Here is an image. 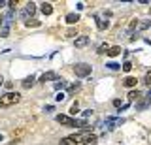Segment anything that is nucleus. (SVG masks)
Returning a JSON list of instances; mask_svg holds the SVG:
<instances>
[{
  "label": "nucleus",
  "instance_id": "f257e3e1",
  "mask_svg": "<svg viewBox=\"0 0 151 145\" xmlns=\"http://www.w3.org/2000/svg\"><path fill=\"white\" fill-rule=\"evenodd\" d=\"M19 100H21V94H19V92H6V94L0 96V107H9V106L17 104Z\"/></svg>",
  "mask_w": 151,
  "mask_h": 145
},
{
  "label": "nucleus",
  "instance_id": "f03ea898",
  "mask_svg": "<svg viewBox=\"0 0 151 145\" xmlns=\"http://www.w3.org/2000/svg\"><path fill=\"white\" fill-rule=\"evenodd\" d=\"M91 70H93V68L89 66L87 62H78V64L74 66V74H76L78 77H87L89 74H91Z\"/></svg>",
  "mask_w": 151,
  "mask_h": 145
},
{
  "label": "nucleus",
  "instance_id": "7ed1b4c3",
  "mask_svg": "<svg viewBox=\"0 0 151 145\" xmlns=\"http://www.w3.org/2000/svg\"><path fill=\"white\" fill-rule=\"evenodd\" d=\"M34 11H36V4H34V2H28L27 6H25V10L21 11V19L25 21V23L30 21V17L34 15Z\"/></svg>",
  "mask_w": 151,
  "mask_h": 145
},
{
  "label": "nucleus",
  "instance_id": "20e7f679",
  "mask_svg": "<svg viewBox=\"0 0 151 145\" xmlns=\"http://www.w3.org/2000/svg\"><path fill=\"white\" fill-rule=\"evenodd\" d=\"M123 123H125L123 119H113V117H108V119L104 121V128H106V130H113L115 126H121Z\"/></svg>",
  "mask_w": 151,
  "mask_h": 145
},
{
  "label": "nucleus",
  "instance_id": "39448f33",
  "mask_svg": "<svg viewBox=\"0 0 151 145\" xmlns=\"http://www.w3.org/2000/svg\"><path fill=\"white\" fill-rule=\"evenodd\" d=\"M55 119H57V123H59V124H64V126H74V128H76V119H72L70 115H57Z\"/></svg>",
  "mask_w": 151,
  "mask_h": 145
},
{
  "label": "nucleus",
  "instance_id": "423d86ee",
  "mask_svg": "<svg viewBox=\"0 0 151 145\" xmlns=\"http://www.w3.org/2000/svg\"><path fill=\"white\" fill-rule=\"evenodd\" d=\"M94 19H96V26H98V30H106L108 26H110V21L108 19H102V17H94Z\"/></svg>",
  "mask_w": 151,
  "mask_h": 145
},
{
  "label": "nucleus",
  "instance_id": "0eeeda50",
  "mask_svg": "<svg viewBox=\"0 0 151 145\" xmlns=\"http://www.w3.org/2000/svg\"><path fill=\"white\" fill-rule=\"evenodd\" d=\"M57 79H59V77H57V74H55V72H45L44 76L40 77V81H42V83H45V81H57Z\"/></svg>",
  "mask_w": 151,
  "mask_h": 145
},
{
  "label": "nucleus",
  "instance_id": "6e6552de",
  "mask_svg": "<svg viewBox=\"0 0 151 145\" xmlns=\"http://www.w3.org/2000/svg\"><path fill=\"white\" fill-rule=\"evenodd\" d=\"M87 44H89V36H78V38H76V41H74L76 47H85Z\"/></svg>",
  "mask_w": 151,
  "mask_h": 145
},
{
  "label": "nucleus",
  "instance_id": "1a4fd4ad",
  "mask_svg": "<svg viewBox=\"0 0 151 145\" xmlns=\"http://www.w3.org/2000/svg\"><path fill=\"white\" fill-rule=\"evenodd\" d=\"M40 10H42V13H44V15H51V13H53V6H51L49 2H44Z\"/></svg>",
  "mask_w": 151,
  "mask_h": 145
},
{
  "label": "nucleus",
  "instance_id": "9d476101",
  "mask_svg": "<svg viewBox=\"0 0 151 145\" xmlns=\"http://www.w3.org/2000/svg\"><path fill=\"white\" fill-rule=\"evenodd\" d=\"M136 81H138L136 77L129 76V77H125V81H123V85H125V87H129V89H132V87H136Z\"/></svg>",
  "mask_w": 151,
  "mask_h": 145
},
{
  "label": "nucleus",
  "instance_id": "9b49d317",
  "mask_svg": "<svg viewBox=\"0 0 151 145\" xmlns=\"http://www.w3.org/2000/svg\"><path fill=\"white\" fill-rule=\"evenodd\" d=\"M78 21H79L78 13H68V15H66V23H68V25H76Z\"/></svg>",
  "mask_w": 151,
  "mask_h": 145
},
{
  "label": "nucleus",
  "instance_id": "f8f14e48",
  "mask_svg": "<svg viewBox=\"0 0 151 145\" xmlns=\"http://www.w3.org/2000/svg\"><path fill=\"white\" fill-rule=\"evenodd\" d=\"M121 47H119V45H113V47H110V49H108V57H117V55H121Z\"/></svg>",
  "mask_w": 151,
  "mask_h": 145
},
{
  "label": "nucleus",
  "instance_id": "ddd939ff",
  "mask_svg": "<svg viewBox=\"0 0 151 145\" xmlns=\"http://www.w3.org/2000/svg\"><path fill=\"white\" fill-rule=\"evenodd\" d=\"M34 83H36V77L34 76H28V77H25V81H23V87H25V89H30Z\"/></svg>",
  "mask_w": 151,
  "mask_h": 145
},
{
  "label": "nucleus",
  "instance_id": "4468645a",
  "mask_svg": "<svg viewBox=\"0 0 151 145\" xmlns=\"http://www.w3.org/2000/svg\"><path fill=\"white\" fill-rule=\"evenodd\" d=\"M76 143H78V141L74 139V136H70V138H63L59 145H76Z\"/></svg>",
  "mask_w": 151,
  "mask_h": 145
},
{
  "label": "nucleus",
  "instance_id": "2eb2a0df",
  "mask_svg": "<svg viewBox=\"0 0 151 145\" xmlns=\"http://www.w3.org/2000/svg\"><path fill=\"white\" fill-rule=\"evenodd\" d=\"M149 104H151V89H149V92H147V94H145L144 104H140V109H145V107H147Z\"/></svg>",
  "mask_w": 151,
  "mask_h": 145
},
{
  "label": "nucleus",
  "instance_id": "dca6fc26",
  "mask_svg": "<svg viewBox=\"0 0 151 145\" xmlns=\"http://www.w3.org/2000/svg\"><path fill=\"white\" fill-rule=\"evenodd\" d=\"M70 115H78L79 113V106H78V102H74L72 106H70V111H68Z\"/></svg>",
  "mask_w": 151,
  "mask_h": 145
},
{
  "label": "nucleus",
  "instance_id": "f3484780",
  "mask_svg": "<svg viewBox=\"0 0 151 145\" xmlns=\"http://www.w3.org/2000/svg\"><path fill=\"white\" fill-rule=\"evenodd\" d=\"M140 98V92L138 91H130L129 92V102H134V100H138Z\"/></svg>",
  "mask_w": 151,
  "mask_h": 145
},
{
  "label": "nucleus",
  "instance_id": "a211bd4d",
  "mask_svg": "<svg viewBox=\"0 0 151 145\" xmlns=\"http://www.w3.org/2000/svg\"><path fill=\"white\" fill-rule=\"evenodd\" d=\"M64 87H66L64 79H57V81H55V89H57V91H60V89H64Z\"/></svg>",
  "mask_w": 151,
  "mask_h": 145
},
{
  "label": "nucleus",
  "instance_id": "6ab92c4d",
  "mask_svg": "<svg viewBox=\"0 0 151 145\" xmlns=\"http://www.w3.org/2000/svg\"><path fill=\"white\" fill-rule=\"evenodd\" d=\"M149 26H151V21H140L138 23V29L140 30H145V29H149Z\"/></svg>",
  "mask_w": 151,
  "mask_h": 145
},
{
  "label": "nucleus",
  "instance_id": "aec40b11",
  "mask_svg": "<svg viewBox=\"0 0 151 145\" xmlns=\"http://www.w3.org/2000/svg\"><path fill=\"white\" fill-rule=\"evenodd\" d=\"M78 89H79V81H76V83H72V85L68 87V94H74V92L78 91Z\"/></svg>",
  "mask_w": 151,
  "mask_h": 145
},
{
  "label": "nucleus",
  "instance_id": "412c9836",
  "mask_svg": "<svg viewBox=\"0 0 151 145\" xmlns=\"http://www.w3.org/2000/svg\"><path fill=\"white\" fill-rule=\"evenodd\" d=\"M96 141H98V138H96V136H94V134H93V136H91V138H89V139H87V141H85V145H96Z\"/></svg>",
  "mask_w": 151,
  "mask_h": 145
},
{
  "label": "nucleus",
  "instance_id": "4be33fe9",
  "mask_svg": "<svg viewBox=\"0 0 151 145\" xmlns=\"http://www.w3.org/2000/svg\"><path fill=\"white\" fill-rule=\"evenodd\" d=\"M108 49H110V45H108V44H102L100 47H98L96 53H100V55H102V53H108Z\"/></svg>",
  "mask_w": 151,
  "mask_h": 145
},
{
  "label": "nucleus",
  "instance_id": "5701e85b",
  "mask_svg": "<svg viewBox=\"0 0 151 145\" xmlns=\"http://www.w3.org/2000/svg\"><path fill=\"white\" fill-rule=\"evenodd\" d=\"M25 25L28 26V29H30V26H40V21H36V19H30V21H27Z\"/></svg>",
  "mask_w": 151,
  "mask_h": 145
},
{
  "label": "nucleus",
  "instance_id": "b1692460",
  "mask_svg": "<svg viewBox=\"0 0 151 145\" xmlns=\"http://www.w3.org/2000/svg\"><path fill=\"white\" fill-rule=\"evenodd\" d=\"M106 66L110 68V70H119V68H121V64H117V62H108Z\"/></svg>",
  "mask_w": 151,
  "mask_h": 145
},
{
  "label": "nucleus",
  "instance_id": "393cba45",
  "mask_svg": "<svg viewBox=\"0 0 151 145\" xmlns=\"http://www.w3.org/2000/svg\"><path fill=\"white\" fill-rule=\"evenodd\" d=\"M144 83H145L147 87H151V72H147V74H145V77H144Z\"/></svg>",
  "mask_w": 151,
  "mask_h": 145
},
{
  "label": "nucleus",
  "instance_id": "a878e982",
  "mask_svg": "<svg viewBox=\"0 0 151 145\" xmlns=\"http://www.w3.org/2000/svg\"><path fill=\"white\" fill-rule=\"evenodd\" d=\"M64 98H66V94H64V92H57V96H55V100H57V102H63V100H64Z\"/></svg>",
  "mask_w": 151,
  "mask_h": 145
},
{
  "label": "nucleus",
  "instance_id": "bb28decb",
  "mask_svg": "<svg viewBox=\"0 0 151 145\" xmlns=\"http://www.w3.org/2000/svg\"><path fill=\"white\" fill-rule=\"evenodd\" d=\"M123 70H125V72H130V70H132V62H129V60H127V62L123 64Z\"/></svg>",
  "mask_w": 151,
  "mask_h": 145
},
{
  "label": "nucleus",
  "instance_id": "cd10ccee",
  "mask_svg": "<svg viewBox=\"0 0 151 145\" xmlns=\"http://www.w3.org/2000/svg\"><path fill=\"white\" fill-rule=\"evenodd\" d=\"M44 111H45V113H51V111H53V106H45Z\"/></svg>",
  "mask_w": 151,
  "mask_h": 145
},
{
  "label": "nucleus",
  "instance_id": "c85d7f7f",
  "mask_svg": "<svg viewBox=\"0 0 151 145\" xmlns=\"http://www.w3.org/2000/svg\"><path fill=\"white\" fill-rule=\"evenodd\" d=\"M93 115V109H87V111H83V117H91Z\"/></svg>",
  "mask_w": 151,
  "mask_h": 145
},
{
  "label": "nucleus",
  "instance_id": "c756f323",
  "mask_svg": "<svg viewBox=\"0 0 151 145\" xmlns=\"http://www.w3.org/2000/svg\"><path fill=\"white\" fill-rule=\"evenodd\" d=\"M76 8H78V10H83L85 4H83V2H78V4H76Z\"/></svg>",
  "mask_w": 151,
  "mask_h": 145
},
{
  "label": "nucleus",
  "instance_id": "7c9ffc66",
  "mask_svg": "<svg viewBox=\"0 0 151 145\" xmlns=\"http://www.w3.org/2000/svg\"><path fill=\"white\" fill-rule=\"evenodd\" d=\"M66 36H76V30H72V29H70L68 32H66Z\"/></svg>",
  "mask_w": 151,
  "mask_h": 145
},
{
  "label": "nucleus",
  "instance_id": "2f4dec72",
  "mask_svg": "<svg viewBox=\"0 0 151 145\" xmlns=\"http://www.w3.org/2000/svg\"><path fill=\"white\" fill-rule=\"evenodd\" d=\"M0 141H4V136L2 134H0Z\"/></svg>",
  "mask_w": 151,
  "mask_h": 145
},
{
  "label": "nucleus",
  "instance_id": "473e14b6",
  "mask_svg": "<svg viewBox=\"0 0 151 145\" xmlns=\"http://www.w3.org/2000/svg\"><path fill=\"white\" fill-rule=\"evenodd\" d=\"M2 81H4V79H2V76H0V85H2Z\"/></svg>",
  "mask_w": 151,
  "mask_h": 145
}]
</instances>
